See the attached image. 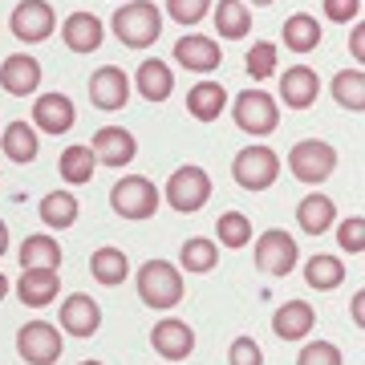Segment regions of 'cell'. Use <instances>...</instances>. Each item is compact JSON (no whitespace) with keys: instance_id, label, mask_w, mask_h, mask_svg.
I'll use <instances>...</instances> for the list:
<instances>
[{"instance_id":"cell-41","label":"cell","mask_w":365,"mask_h":365,"mask_svg":"<svg viewBox=\"0 0 365 365\" xmlns=\"http://www.w3.org/2000/svg\"><path fill=\"white\" fill-rule=\"evenodd\" d=\"M325 16L337 25H349L361 16V0H325Z\"/></svg>"},{"instance_id":"cell-33","label":"cell","mask_w":365,"mask_h":365,"mask_svg":"<svg viewBox=\"0 0 365 365\" xmlns=\"http://www.w3.org/2000/svg\"><path fill=\"white\" fill-rule=\"evenodd\" d=\"M57 170H61V179L73 182V187H81V182L93 179V170H98V158H93L90 146H69V150H61V163H57Z\"/></svg>"},{"instance_id":"cell-24","label":"cell","mask_w":365,"mask_h":365,"mask_svg":"<svg viewBox=\"0 0 365 365\" xmlns=\"http://www.w3.org/2000/svg\"><path fill=\"white\" fill-rule=\"evenodd\" d=\"M134 86H138V93H143L146 102H167L170 90H175V73H170L167 61L150 57V61H143V66H138V73H134Z\"/></svg>"},{"instance_id":"cell-4","label":"cell","mask_w":365,"mask_h":365,"mask_svg":"<svg viewBox=\"0 0 365 365\" xmlns=\"http://www.w3.org/2000/svg\"><path fill=\"white\" fill-rule=\"evenodd\" d=\"M232 118H235V126H240L244 134L264 138V134H272L276 126H280V106H276L272 93L244 90L240 98H235V106H232Z\"/></svg>"},{"instance_id":"cell-19","label":"cell","mask_w":365,"mask_h":365,"mask_svg":"<svg viewBox=\"0 0 365 365\" xmlns=\"http://www.w3.org/2000/svg\"><path fill=\"white\" fill-rule=\"evenodd\" d=\"M317 325V313L309 300H284L272 313V333L280 341H304Z\"/></svg>"},{"instance_id":"cell-26","label":"cell","mask_w":365,"mask_h":365,"mask_svg":"<svg viewBox=\"0 0 365 365\" xmlns=\"http://www.w3.org/2000/svg\"><path fill=\"white\" fill-rule=\"evenodd\" d=\"M0 146H4V155L13 158V163H33L37 150H41L33 122H9V126L0 130Z\"/></svg>"},{"instance_id":"cell-2","label":"cell","mask_w":365,"mask_h":365,"mask_svg":"<svg viewBox=\"0 0 365 365\" xmlns=\"http://www.w3.org/2000/svg\"><path fill=\"white\" fill-rule=\"evenodd\" d=\"M110 29L126 49H150L163 33V13L150 0H126V4H118Z\"/></svg>"},{"instance_id":"cell-23","label":"cell","mask_w":365,"mask_h":365,"mask_svg":"<svg viewBox=\"0 0 365 365\" xmlns=\"http://www.w3.org/2000/svg\"><path fill=\"white\" fill-rule=\"evenodd\" d=\"M211 25H215V33H220L223 41H244L252 29V13L244 0H220V4H211Z\"/></svg>"},{"instance_id":"cell-12","label":"cell","mask_w":365,"mask_h":365,"mask_svg":"<svg viewBox=\"0 0 365 365\" xmlns=\"http://www.w3.org/2000/svg\"><path fill=\"white\" fill-rule=\"evenodd\" d=\"M90 102L98 106V110H106V114L122 110V106L130 102V78H126V69H118V66L93 69V78H90Z\"/></svg>"},{"instance_id":"cell-48","label":"cell","mask_w":365,"mask_h":365,"mask_svg":"<svg viewBox=\"0 0 365 365\" xmlns=\"http://www.w3.org/2000/svg\"><path fill=\"white\" fill-rule=\"evenodd\" d=\"M118 4H126V0H118Z\"/></svg>"},{"instance_id":"cell-14","label":"cell","mask_w":365,"mask_h":365,"mask_svg":"<svg viewBox=\"0 0 365 365\" xmlns=\"http://www.w3.org/2000/svg\"><path fill=\"white\" fill-rule=\"evenodd\" d=\"M175 61L182 69H191V73H211V69L223 66V49H220V41L187 33V37L175 41Z\"/></svg>"},{"instance_id":"cell-20","label":"cell","mask_w":365,"mask_h":365,"mask_svg":"<svg viewBox=\"0 0 365 365\" xmlns=\"http://www.w3.org/2000/svg\"><path fill=\"white\" fill-rule=\"evenodd\" d=\"M57 288H61L57 268H21L16 297H21V304H29V309H45V304L57 300Z\"/></svg>"},{"instance_id":"cell-35","label":"cell","mask_w":365,"mask_h":365,"mask_svg":"<svg viewBox=\"0 0 365 365\" xmlns=\"http://www.w3.org/2000/svg\"><path fill=\"white\" fill-rule=\"evenodd\" d=\"M215 260H220V248H215L211 240H203V235L187 240V244L179 248L182 272H211V268H215Z\"/></svg>"},{"instance_id":"cell-13","label":"cell","mask_w":365,"mask_h":365,"mask_svg":"<svg viewBox=\"0 0 365 365\" xmlns=\"http://www.w3.org/2000/svg\"><path fill=\"white\" fill-rule=\"evenodd\" d=\"M57 321H61V329H66L69 337H93V333L102 329V309H98V300H93V297L73 292V297L61 300Z\"/></svg>"},{"instance_id":"cell-36","label":"cell","mask_w":365,"mask_h":365,"mask_svg":"<svg viewBox=\"0 0 365 365\" xmlns=\"http://www.w3.org/2000/svg\"><path fill=\"white\" fill-rule=\"evenodd\" d=\"M244 69H248L252 81H268L276 73V45L272 41H256L244 57Z\"/></svg>"},{"instance_id":"cell-34","label":"cell","mask_w":365,"mask_h":365,"mask_svg":"<svg viewBox=\"0 0 365 365\" xmlns=\"http://www.w3.org/2000/svg\"><path fill=\"white\" fill-rule=\"evenodd\" d=\"M215 235H220V248H248L252 244V220L244 211H223L215 220Z\"/></svg>"},{"instance_id":"cell-22","label":"cell","mask_w":365,"mask_h":365,"mask_svg":"<svg viewBox=\"0 0 365 365\" xmlns=\"http://www.w3.org/2000/svg\"><path fill=\"white\" fill-rule=\"evenodd\" d=\"M297 223H300V232H309V235H325L329 227L337 223V203H333L329 195H321V191H313V195L300 199Z\"/></svg>"},{"instance_id":"cell-32","label":"cell","mask_w":365,"mask_h":365,"mask_svg":"<svg viewBox=\"0 0 365 365\" xmlns=\"http://www.w3.org/2000/svg\"><path fill=\"white\" fill-rule=\"evenodd\" d=\"M341 280H345V264L337 256H313L304 264V284L317 288V292H333Z\"/></svg>"},{"instance_id":"cell-21","label":"cell","mask_w":365,"mask_h":365,"mask_svg":"<svg viewBox=\"0 0 365 365\" xmlns=\"http://www.w3.org/2000/svg\"><path fill=\"white\" fill-rule=\"evenodd\" d=\"M102 37H106V25L93 13H73L66 25H61V41H66L73 53H98Z\"/></svg>"},{"instance_id":"cell-30","label":"cell","mask_w":365,"mask_h":365,"mask_svg":"<svg viewBox=\"0 0 365 365\" xmlns=\"http://www.w3.org/2000/svg\"><path fill=\"white\" fill-rule=\"evenodd\" d=\"M21 268H61V244L53 235H25Z\"/></svg>"},{"instance_id":"cell-1","label":"cell","mask_w":365,"mask_h":365,"mask_svg":"<svg viewBox=\"0 0 365 365\" xmlns=\"http://www.w3.org/2000/svg\"><path fill=\"white\" fill-rule=\"evenodd\" d=\"M138 297H143L146 309H155V313H170V309H179V300L187 297V284H182V272L175 268L170 260H146L138 268Z\"/></svg>"},{"instance_id":"cell-43","label":"cell","mask_w":365,"mask_h":365,"mask_svg":"<svg viewBox=\"0 0 365 365\" xmlns=\"http://www.w3.org/2000/svg\"><path fill=\"white\" fill-rule=\"evenodd\" d=\"M361 309H365V297L357 292V297H353V321H357V325H365V313H361Z\"/></svg>"},{"instance_id":"cell-31","label":"cell","mask_w":365,"mask_h":365,"mask_svg":"<svg viewBox=\"0 0 365 365\" xmlns=\"http://www.w3.org/2000/svg\"><path fill=\"white\" fill-rule=\"evenodd\" d=\"M329 90H333V98H337L341 110H353V114L365 110V73L361 69H341Z\"/></svg>"},{"instance_id":"cell-11","label":"cell","mask_w":365,"mask_h":365,"mask_svg":"<svg viewBox=\"0 0 365 365\" xmlns=\"http://www.w3.org/2000/svg\"><path fill=\"white\" fill-rule=\"evenodd\" d=\"M150 345L163 361H187L191 353H195V333L187 321L179 317H163L155 329H150Z\"/></svg>"},{"instance_id":"cell-45","label":"cell","mask_w":365,"mask_h":365,"mask_svg":"<svg viewBox=\"0 0 365 365\" xmlns=\"http://www.w3.org/2000/svg\"><path fill=\"white\" fill-rule=\"evenodd\" d=\"M9 297V276H0V300Z\"/></svg>"},{"instance_id":"cell-37","label":"cell","mask_w":365,"mask_h":365,"mask_svg":"<svg viewBox=\"0 0 365 365\" xmlns=\"http://www.w3.org/2000/svg\"><path fill=\"white\" fill-rule=\"evenodd\" d=\"M211 4L215 0H167V13H170V21H179V25L191 29L211 13Z\"/></svg>"},{"instance_id":"cell-15","label":"cell","mask_w":365,"mask_h":365,"mask_svg":"<svg viewBox=\"0 0 365 365\" xmlns=\"http://www.w3.org/2000/svg\"><path fill=\"white\" fill-rule=\"evenodd\" d=\"M90 150H93V158H98V167H126V163H134V155H138V143H134V134L122 130V126H102V130L93 134Z\"/></svg>"},{"instance_id":"cell-47","label":"cell","mask_w":365,"mask_h":365,"mask_svg":"<svg viewBox=\"0 0 365 365\" xmlns=\"http://www.w3.org/2000/svg\"><path fill=\"white\" fill-rule=\"evenodd\" d=\"M78 365H102V361H78Z\"/></svg>"},{"instance_id":"cell-17","label":"cell","mask_w":365,"mask_h":365,"mask_svg":"<svg viewBox=\"0 0 365 365\" xmlns=\"http://www.w3.org/2000/svg\"><path fill=\"white\" fill-rule=\"evenodd\" d=\"M0 86L13 93V98H29V93H37L41 86V61L33 53H13V57H4V66H0Z\"/></svg>"},{"instance_id":"cell-5","label":"cell","mask_w":365,"mask_h":365,"mask_svg":"<svg viewBox=\"0 0 365 365\" xmlns=\"http://www.w3.org/2000/svg\"><path fill=\"white\" fill-rule=\"evenodd\" d=\"M207 199H211V175L203 167H195V163L179 167L167 179V203L179 215H195L199 207H207Z\"/></svg>"},{"instance_id":"cell-46","label":"cell","mask_w":365,"mask_h":365,"mask_svg":"<svg viewBox=\"0 0 365 365\" xmlns=\"http://www.w3.org/2000/svg\"><path fill=\"white\" fill-rule=\"evenodd\" d=\"M244 4H272V0H244Z\"/></svg>"},{"instance_id":"cell-7","label":"cell","mask_w":365,"mask_h":365,"mask_svg":"<svg viewBox=\"0 0 365 365\" xmlns=\"http://www.w3.org/2000/svg\"><path fill=\"white\" fill-rule=\"evenodd\" d=\"M288 170L300 182H313L317 187V182H325L337 170V150L329 143H321V138H304V143H297L288 150Z\"/></svg>"},{"instance_id":"cell-18","label":"cell","mask_w":365,"mask_h":365,"mask_svg":"<svg viewBox=\"0 0 365 365\" xmlns=\"http://www.w3.org/2000/svg\"><path fill=\"white\" fill-rule=\"evenodd\" d=\"M317 93H321V78H317V69L309 66H288L284 78H280V102L288 110H309L317 102Z\"/></svg>"},{"instance_id":"cell-6","label":"cell","mask_w":365,"mask_h":365,"mask_svg":"<svg viewBox=\"0 0 365 365\" xmlns=\"http://www.w3.org/2000/svg\"><path fill=\"white\" fill-rule=\"evenodd\" d=\"M280 175V155L272 146H248L232 158V179L244 191H268Z\"/></svg>"},{"instance_id":"cell-29","label":"cell","mask_w":365,"mask_h":365,"mask_svg":"<svg viewBox=\"0 0 365 365\" xmlns=\"http://www.w3.org/2000/svg\"><path fill=\"white\" fill-rule=\"evenodd\" d=\"M78 195L73 191H49V195L41 199V220L45 227H57V232H66L78 223Z\"/></svg>"},{"instance_id":"cell-44","label":"cell","mask_w":365,"mask_h":365,"mask_svg":"<svg viewBox=\"0 0 365 365\" xmlns=\"http://www.w3.org/2000/svg\"><path fill=\"white\" fill-rule=\"evenodd\" d=\"M4 252H9V223L0 220V256H4Z\"/></svg>"},{"instance_id":"cell-16","label":"cell","mask_w":365,"mask_h":365,"mask_svg":"<svg viewBox=\"0 0 365 365\" xmlns=\"http://www.w3.org/2000/svg\"><path fill=\"white\" fill-rule=\"evenodd\" d=\"M73 122H78V110L69 102V93H41L33 102V130L66 134L73 130Z\"/></svg>"},{"instance_id":"cell-40","label":"cell","mask_w":365,"mask_h":365,"mask_svg":"<svg viewBox=\"0 0 365 365\" xmlns=\"http://www.w3.org/2000/svg\"><path fill=\"white\" fill-rule=\"evenodd\" d=\"M227 365H264V349L256 345V337H235L227 349Z\"/></svg>"},{"instance_id":"cell-27","label":"cell","mask_w":365,"mask_h":365,"mask_svg":"<svg viewBox=\"0 0 365 365\" xmlns=\"http://www.w3.org/2000/svg\"><path fill=\"white\" fill-rule=\"evenodd\" d=\"M321 45V21L313 13H292L284 21V49L292 53H313Z\"/></svg>"},{"instance_id":"cell-42","label":"cell","mask_w":365,"mask_h":365,"mask_svg":"<svg viewBox=\"0 0 365 365\" xmlns=\"http://www.w3.org/2000/svg\"><path fill=\"white\" fill-rule=\"evenodd\" d=\"M353 57H357V61H365V29L361 25H353Z\"/></svg>"},{"instance_id":"cell-3","label":"cell","mask_w":365,"mask_h":365,"mask_svg":"<svg viewBox=\"0 0 365 365\" xmlns=\"http://www.w3.org/2000/svg\"><path fill=\"white\" fill-rule=\"evenodd\" d=\"M158 187L146 175H126V179H118L114 187H110V207H114V215H122V220H150L158 211Z\"/></svg>"},{"instance_id":"cell-38","label":"cell","mask_w":365,"mask_h":365,"mask_svg":"<svg viewBox=\"0 0 365 365\" xmlns=\"http://www.w3.org/2000/svg\"><path fill=\"white\" fill-rule=\"evenodd\" d=\"M297 365H345V357H341V349L333 341H309L297 353Z\"/></svg>"},{"instance_id":"cell-39","label":"cell","mask_w":365,"mask_h":365,"mask_svg":"<svg viewBox=\"0 0 365 365\" xmlns=\"http://www.w3.org/2000/svg\"><path fill=\"white\" fill-rule=\"evenodd\" d=\"M337 244L349 252V256H361V252H365V220H361V215H349V220H341Z\"/></svg>"},{"instance_id":"cell-10","label":"cell","mask_w":365,"mask_h":365,"mask_svg":"<svg viewBox=\"0 0 365 365\" xmlns=\"http://www.w3.org/2000/svg\"><path fill=\"white\" fill-rule=\"evenodd\" d=\"M9 29H13L16 41H25V45H37V41L53 37V29H57V16H53V4L49 0H21L9 16Z\"/></svg>"},{"instance_id":"cell-28","label":"cell","mask_w":365,"mask_h":365,"mask_svg":"<svg viewBox=\"0 0 365 365\" xmlns=\"http://www.w3.org/2000/svg\"><path fill=\"white\" fill-rule=\"evenodd\" d=\"M90 272H93L98 284L114 288V284H122V280L130 276V260H126V252L122 248H98L90 256Z\"/></svg>"},{"instance_id":"cell-25","label":"cell","mask_w":365,"mask_h":365,"mask_svg":"<svg viewBox=\"0 0 365 365\" xmlns=\"http://www.w3.org/2000/svg\"><path fill=\"white\" fill-rule=\"evenodd\" d=\"M223 106H227V90H223L220 81H199L187 93V110H191L195 122H215L223 114Z\"/></svg>"},{"instance_id":"cell-8","label":"cell","mask_w":365,"mask_h":365,"mask_svg":"<svg viewBox=\"0 0 365 365\" xmlns=\"http://www.w3.org/2000/svg\"><path fill=\"white\" fill-rule=\"evenodd\" d=\"M66 349V341L57 333V325L49 321H25L21 333H16V353L25 365H53Z\"/></svg>"},{"instance_id":"cell-9","label":"cell","mask_w":365,"mask_h":365,"mask_svg":"<svg viewBox=\"0 0 365 365\" xmlns=\"http://www.w3.org/2000/svg\"><path fill=\"white\" fill-rule=\"evenodd\" d=\"M300 260L297 240L284 232V227H268V232L256 240V268L264 276H288Z\"/></svg>"}]
</instances>
